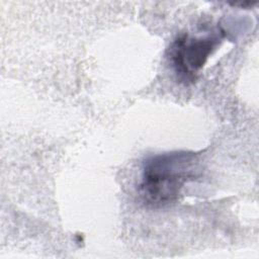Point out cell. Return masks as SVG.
<instances>
[{
  "label": "cell",
  "instance_id": "1",
  "mask_svg": "<svg viewBox=\"0 0 259 259\" xmlns=\"http://www.w3.org/2000/svg\"><path fill=\"white\" fill-rule=\"evenodd\" d=\"M196 163V155L190 152H171L150 158L144 165L140 185L144 201L154 207L176 201L184 184L194 178Z\"/></svg>",
  "mask_w": 259,
  "mask_h": 259
},
{
  "label": "cell",
  "instance_id": "2",
  "mask_svg": "<svg viewBox=\"0 0 259 259\" xmlns=\"http://www.w3.org/2000/svg\"><path fill=\"white\" fill-rule=\"evenodd\" d=\"M220 39V36L213 34L205 37H189L183 34L178 37L170 48V60L179 77L192 81Z\"/></svg>",
  "mask_w": 259,
  "mask_h": 259
}]
</instances>
